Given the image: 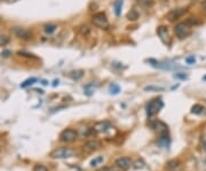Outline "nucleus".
I'll return each instance as SVG.
<instances>
[{"label":"nucleus","mask_w":206,"mask_h":171,"mask_svg":"<svg viewBox=\"0 0 206 171\" xmlns=\"http://www.w3.org/2000/svg\"><path fill=\"white\" fill-rule=\"evenodd\" d=\"M33 171H48V169H47V167L46 165H44V164H36L34 167H33Z\"/></svg>","instance_id":"26"},{"label":"nucleus","mask_w":206,"mask_h":171,"mask_svg":"<svg viewBox=\"0 0 206 171\" xmlns=\"http://www.w3.org/2000/svg\"><path fill=\"white\" fill-rule=\"evenodd\" d=\"M203 79H204V81H206V76H205V77H203Z\"/></svg>","instance_id":"37"},{"label":"nucleus","mask_w":206,"mask_h":171,"mask_svg":"<svg viewBox=\"0 0 206 171\" xmlns=\"http://www.w3.org/2000/svg\"><path fill=\"white\" fill-rule=\"evenodd\" d=\"M139 2L144 7H151L154 5V0H140Z\"/></svg>","instance_id":"29"},{"label":"nucleus","mask_w":206,"mask_h":171,"mask_svg":"<svg viewBox=\"0 0 206 171\" xmlns=\"http://www.w3.org/2000/svg\"><path fill=\"white\" fill-rule=\"evenodd\" d=\"M9 43V37L8 36H0V46H5Z\"/></svg>","instance_id":"28"},{"label":"nucleus","mask_w":206,"mask_h":171,"mask_svg":"<svg viewBox=\"0 0 206 171\" xmlns=\"http://www.w3.org/2000/svg\"><path fill=\"white\" fill-rule=\"evenodd\" d=\"M165 89L162 87V86H154V85H149V86H146L144 87V91L146 92H162L164 91Z\"/></svg>","instance_id":"18"},{"label":"nucleus","mask_w":206,"mask_h":171,"mask_svg":"<svg viewBox=\"0 0 206 171\" xmlns=\"http://www.w3.org/2000/svg\"><path fill=\"white\" fill-rule=\"evenodd\" d=\"M79 32H80V35H83V36H87L89 33V27L88 25H83V27L79 29Z\"/></svg>","instance_id":"27"},{"label":"nucleus","mask_w":206,"mask_h":171,"mask_svg":"<svg viewBox=\"0 0 206 171\" xmlns=\"http://www.w3.org/2000/svg\"><path fill=\"white\" fill-rule=\"evenodd\" d=\"M113 127L111 126L109 122H107V121H103V122H99L96 123L95 125L93 126V131L94 133H107L108 131H111Z\"/></svg>","instance_id":"7"},{"label":"nucleus","mask_w":206,"mask_h":171,"mask_svg":"<svg viewBox=\"0 0 206 171\" xmlns=\"http://www.w3.org/2000/svg\"><path fill=\"white\" fill-rule=\"evenodd\" d=\"M205 13H206V8H205Z\"/></svg>","instance_id":"38"},{"label":"nucleus","mask_w":206,"mask_h":171,"mask_svg":"<svg viewBox=\"0 0 206 171\" xmlns=\"http://www.w3.org/2000/svg\"><path fill=\"white\" fill-rule=\"evenodd\" d=\"M146 164H144V162H143V160H136L135 162L133 163V168L134 169H142V168L144 167Z\"/></svg>","instance_id":"24"},{"label":"nucleus","mask_w":206,"mask_h":171,"mask_svg":"<svg viewBox=\"0 0 206 171\" xmlns=\"http://www.w3.org/2000/svg\"><path fill=\"white\" fill-rule=\"evenodd\" d=\"M83 76H84L83 70H72L71 73H69V77L73 79V81H79L80 78H83Z\"/></svg>","instance_id":"15"},{"label":"nucleus","mask_w":206,"mask_h":171,"mask_svg":"<svg viewBox=\"0 0 206 171\" xmlns=\"http://www.w3.org/2000/svg\"><path fill=\"white\" fill-rule=\"evenodd\" d=\"M187 23L191 27V25H198V24H200V21L198 20V17H194V16H191L189 17L188 20H187Z\"/></svg>","instance_id":"23"},{"label":"nucleus","mask_w":206,"mask_h":171,"mask_svg":"<svg viewBox=\"0 0 206 171\" xmlns=\"http://www.w3.org/2000/svg\"><path fill=\"white\" fill-rule=\"evenodd\" d=\"M56 25L55 24H46L45 25V28H44V30H45V32L46 33H48V35H50V33H53L55 30H56Z\"/></svg>","instance_id":"22"},{"label":"nucleus","mask_w":206,"mask_h":171,"mask_svg":"<svg viewBox=\"0 0 206 171\" xmlns=\"http://www.w3.org/2000/svg\"><path fill=\"white\" fill-rule=\"evenodd\" d=\"M120 92V87L116 84H112V85H110V93L111 94H118Z\"/></svg>","instance_id":"25"},{"label":"nucleus","mask_w":206,"mask_h":171,"mask_svg":"<svg viewBox=\"0 0 206 171\" xmlns=\"http://www.w3.org/2000/svg\"><path fill=\"white\" fill-rule=\"evenodd\" d=\"M103 161H104L103 156H96L95 159H93L92 161H91V167H96V165H100Z\"/></svg>","instance_id":"21"},{"label":"nucleus","mask_w":206,"mask_h":171,"mask_svg":"<svg viewBox=\"0 0 206 171\" xmlns=\"http://www.w3.org/2000/svg\"><path fill=\"white\" fill-rule=\"evenodd\" d=\"M101 147V143L99 140H89L87 143H85V145L83 146V149L86 153H92V152L97 151Z\"/></svg>","instance_id":"9"},{"label":"nucleus","mask_w":206,"mask_h":171,"mask_svg":"<svg viewBox=\"0 0 206 171\" xmlns=\"http://www.w3.org/2000/svg\"><path fill=\"white\" fill-rule=\"evenodd\" d=\"M127 19L129 21H136L139 19V13L135 10V9H132L127 13Z\"/></svg>","instance_id":"20"},{"label":"nucleus","mask_w":206,"mask_h":171,"mask_svg":"<svg viewBox=\"0 0 206 171\" xmlns=\"http://www.w3.org/2000/svg\"><path fill=\"white\" fill-rule=\"evenodd\" d=\"M38 81L37 78H34V77H31V78H29V79H26V81H24L22 84H21V87L22 89H25V87H28V86H30V85H32V84H34L36 81Z\"/></svg>","instance_id":"19"},{"label":"nucleus","mask_w":206,"mask_h":171,"mask_svg":"<svg viewBox=\"0 0 206 171\" xmlns=\"http://www.w3.org/2000/svg\"><path fill=\"white\" fill-rule=\"evenodd\" d=\"M180 167H181V163H180L179 160H171V161H168V162L166 163L165 165V168L168 171H175Z\"/></svg>","instance_id":"13"},{"label":"nucleus","mask_w":206,"mask_h":171,"mask_svg":"<svg viewBox=\"0 0 206 171\" xmlns=\"http://www.w3.org/2000/svg\"><path fill=\"white\" fill-rule=\"evenodd\" d=\"M12 33L15 37L20 38V39H24V40H29L32 38V33L31 31H29L28 29L22 28V27H14L12 29Z\"/></svg>","instance_id":"6"},{"label":"nucleus","mask_w":206,"mask_h":171,"mask_svg":"<svg viewBox=\"0 0 206 171\" xmlns=\"http://www.w3.org/2000/svg\"><path fill=\"white\" fill-rule=\"evenodd\" d=\"M187 13V8H178V9H173V10H171L166 17L168 19V21H175L180 19V17L183 15V14H186Z\"/></svg>","instance_id":"12"},{"label":"nucleus","mask_w":206,"mask_h":171,"mask_svg":"<svg viewBox=\"0 0 206 171\" xmlns=\"http://www.w3.org/2000/svg\"><path fill=\"white\" fill-rule=\"evenodd\" d=\"M163 107H164V102H163L162 98L152 99L147 105V116L148 117H152L154 115L158 114L162 110Z\"/></svg>","instance_id":"1"},{"label":"nucleus","mask_w":206,"mask_h":171,"mask_svg":"<svg viewBox=\"0 0 206 171\" xmlns=\"http://www.w3.org/2000/svg\"><path fill=\"white\" fill-rule=\"evenodd\" d=\"M92 22L93 24L97 28L101 29H108L109 28V21H108V17L104 13H95L93 16H92Z\"/></svg>","instance_id":"3"},{"label":"nucleus","mask_w":206,"mask_h":171,"mask_svg":"<svg viewBox=\"0 0 206 171\" xmlns=\"http://www.w3.org/2000/svg\"><path fill=\"white\" fill-rule=\"evenodd\" d=\"M56 85H59V79H57V81L55 79V81H53V86H56Z\"/></svg>","instance_id":"34"},{"label":"nucleus","mask_w":206,"mask_h":171,"mask_svg":"<svg viewBox=\"0 0 206 171\" xmlns=\"http://www.w3.org/2000/svg\"><path fill=\"white\" fill-rule=\"evenodd\" d=\"M174 77L179 78V79H187V78H188V76H187L184 73H176L175 75H174Z\"/></svg>","instance_id":"31"},{"label":"nucleus","mask_w":206,"mask_h":171,"mask_svg":"<svg viewBox=\"0 0 206 171\" xmlns=\"http://www.w3.org/2000/svg\"><path fill=\"white\" fill-rule=\"evenodd\" d=\"M123 4H124V0H117L115 2V14L116 16H119L121 13V8H123Z\"/></svg>","instance_id":"16"},{"label":"nucleus","mask_w":206,"mask_h":171,"mask_svg":"<svg viewBox=\"0 0 206 171\" xmlns=\"http://www.w3.org/2000/svg\"><path fill=\"white\" fill-rule=\"evenodd\" d=\"M115 164H116L118 168L123 169V170H127V169H129V168H131V165H132V161H131V159H129V157L123 156V157H119V159L116 160Z\"/></svg>","instance_id":"10"},{"label":"nucleus","mask_w":206,"mask_h":171,"mask_svg":"<svg viewBox=\"0 0 206 171\" xmlns=\"http://www.w3.org/2000/svg\"><path fill=\"white\" fill-rule=\"evenodd\" d=\"M186 62L188 65H194L195 62H196V59H195V56H188L186 57Z\"/></svg>","instance_id":"33"},{"label":"nucleus","mask_w":206,"mask_h":171,"mask_svg":"<svg viewBox=\"0 0 206 171\" xmlns=\"http://www.w3.org/2000/svg\"><path fill=\"white\" fill-rule=\"evenodd\" d=\"M204 110H205L204 107H203L202 105H198V103H196V105H194V106L191 107V113L196 115H200Z\"/></svg>","instance_id":"17"},{"label":"nucleus","mask_w":206,"mask_h":171,"mask_svg":"<svg viewBox=\"0 0 206 171\" xmlns=\"http://www.w3.org/2000/svg\"><path fill=\"white\" fill-rule=\"evenodd\" d=\"M97 171H109V169H108V168H102V169H100V170H97Z\"/></svg>","instance_id":"36"},{"label":"nucleus","mask_w":206,"mask_h":171,"mask_svg":"<svg viewBox=\"0 0 206 171\" xmlns=\"http://www.w3.org/2000/svg\"><path fill=\"white\" fill-rule=\"evenodd\" d=\"M174 32L180 39H184L191 33V29H190V25L187 22H180L174 27Z\"/></svg>","instance_id":"4"},{"label":"nucleus","mask_w":206,"mask_h":171,"mask_svg":"<svg viewBox=\"0 0 206 171\" xmlns=\"http://www.w3.org/2000/svg\"><path fill=\"white\" fill-rule=\"evenodd\" d=\"M158 145L163 148H168L171 145V138L168 136V132H162L159 135V138H158Z\"/></svg>","instance_id":"11"},{"label":"nucleus","mask_w":206,"mask_h":171,"mask_svg":"<svg viewBox=\"0 0 206 171\" xmlns=\"http://www.w3.org/2000/svg\"><path fill=\"white\" fill-rule=\"evenodd\" d=\"M157 35L159 36L160 40H162L165 45H170V43H171L170 32H168V29L166 28L165 25H160V27H158Z\"/></svg>","instance_id":"8"},{"label":"nucleus","mask_w":206,"mask_h":171,"mask_svg":"<svg viewBox=\"0 0 206 171\" xmlns=\"http://www.w3.org/2000/svg\"><path fill=\"white\" fill-rule=\"evenodd\" d=\"M151 127H152L154 130L159 131L160 133H162V132H166V131H167V126H166V124H165V123L160 122V121H156V122H154L152 124H151Z\"/></svg>","instance_id":"14"},{"label":"nucleus","mask_w":206,"mask_h":171,"mask_svg":"<svg viewBox=\"0 0 206 171\" xmlns=\"http://www.w3.org/2000/svg\"><path fill=\"white\" fill-rule=\"evenodd\" d=\"M76 155V152L71 149V148H68V147H62V148H56L50 153V157L52 159H70V157H73Z\"/></svg>","instance_id":"2"},{"label":"nucleus","mask_w":206,"mask_h":171,"mask_svg":"<svg viewBox=\"0 0 206 171\" xmlns=\"http://www.w3.org/2000/svg\"><path fill=\"white\" fill-rule=\"evenodd\" d=\"M202 6H203V8L205 9L206 8V0H204V1H203V4H202Z\"/></svg>","instance_id":"35"},{"label":"nucleus","mask_w":206,"mask_h":171,"mask_svg":"<svg viewBox=\"0 0 206 171\" xmlns=\"http://www.w3.org/2000/svg\"><path fill=\"white\" fill-rule=\"evenodd\" d=\"M78 138V132L75 131L73 129H67V130L62 131L60 135V140L62 143H72Z\"/></svg>","instance_id":"5"},{"label":"nucleus","mask_w":206,"mask_h":171,"mask_svg":"<svg viewBox=\"0 0 206 171\" xmlns=\"http://www.w3.org/2000/svg\"><path fill=\"white\" fill-rule=\"evenodd\" d=\"M17 54L21 55V56H25V57H36L33 54L28 53V52H24V51H20V52H17Z\"/></svg>","instance_id":"30"},{"label":"nucleus","mask_w":206,"mask_h":171,"mask_svg":"<svg viewBox=\"0 0 206 171\" xmlns=\"http://www.w3.org/2000/svg\"><path fill=\"white\" fill-rule=\"evenodd\" d=\"M12 55V52L9 51V49H4L2 52H1V56L2 57H9Z\"/></svg>","instance_id":"32"}]
</instances>
